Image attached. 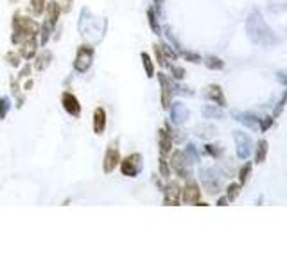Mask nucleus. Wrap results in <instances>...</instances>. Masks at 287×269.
<instances>
[{
  "label": "nucleus",
  "instance_id": "f03ea898",
  "mask_svg": "<svg viewBox=\"0 0 287 269\" xmlns=\"http://www.w3.org/2000/svg\"><path fill=\"white\" fill-rule=\"evenodd\" d=\"M94 56H95V49L94 47H90V45H79L77 54H76V59H74V70L79 72V74L88 72V68L92 67Z\"/></svg>",
  "mask_w": 287,
  "mask_h": 269
},
{
  "label": "nucleus",
  "instance_id": "5701e85b",
  "mask_svg": "<svg viewBox=\"0 0 287 269\" xmlns=\"http://www.w3.org/2000/svg\"><path fill=\"white\" fill-rule=\"evenodd\" d=\"M266 152H268V142L260 140V144H258V149H257V162H258V164H262V162H264V158H266Z\"/></svg>",
  "mask_w": 287,
  "mask_h": 269
},
{
  "label": "nucleus",
  "instance_id": "473e14b6",
  "mask_svg": "<svg viewBox=\"0 0 287 269\" xmlns=\"http://www.w3.org/2000/svg\"><path fill=\"white\" fill-rule=\"evenodd\" d=\"M11 2H18V0H11Z\"/></svg>",
  "mask_w": 287,
  "mask_h": 269
},
{
  "label": "nucleus",
  "instance_id": "cd10ccee",
  "mask_svg": "<svg viewBox=\"0 0 287 269\" xmlns=\"http://www.w3.org/2000/svg\"><path fill=\"white\" fill-rule=\"evenodd\" d=\"M182 56H183L185 59H188L190 63H200V61H201L200 56H198V54H194V52H183Z\"/></svg>",
  "mask_w": 287,
  "mask_h": 269
},
{
  "label": "nucleus",
  "instance_id": "9b49d317",
  "mask_svg": "<svg viewBox=\"0 0 287 269\" xmlns=\"http://www.w3.org/2000/svg\"><path fill=\"white\" fill-rule=\"evenodd\" d=\"M94 120H92V128H94L95 134H102L106 129V124H108V115H106L104 108H95L94 110Z\"/></svg>",
  "mask_w": 287,
  "mask_h": 269
},
{
  "label": "nucleus",
  "instance_id": "c85d7f7f",
  "mask_svg": "<svg viewBox=\"0 0 287 269\" xmlns=\"http://www.w3.org/2000/svg\"><path fill=\"white\" fill-rule=\"evenodd\" d=\"M170 70H172V76L176 79H183L185 77V70H183L182 67H170Z\"/></svg>",
  "mask_w": 287,
  "mask_h": 269
},
{
  "label": "nucleus",
  "instance_id": "1a4fd4ad",
  "mask_svg": "<svg viewBox=\"0 0 287 269\" xmlns=\"http://www.w3.org/2000/svg\"><path fill=\"white\" fill-rule=\"evenodd\" d=\"M160 86H162V108L169 110L172 104V86H170L169 79L165 77V74H158Z\"/></svg>",
  "mask_w": 287,
  "mask_h": 269
},
{
  "label": "nucleus",
  "instance_id": "a211bd4d",
  "mask_svg": "<svg viewBox=\"0 0 287 269\" xmlns=\"http://www.w3.org/2000/svg\"><path fill=\"white\" fill-rule=\"evenodd\" d=\"M45 7H47V0H31V13L34 17H40L45 13Z\"/></svg>",
  "mask_w": 287,
  "mask_h": 269
},
{
  "label": "nucleus",
  "instance_id": "dca6fc26",
  "mask_svg": "<svg viewBox=\"0 0 287 269\" xmlns=\"http://www.w3.org/2000/svg\"><path fill=\"white\" fill-rule=\"evenodd\" d=\"M206 95H208V99H210V101H216L219 106L226 104L224 95H223V90H221V86H217V84H212V86H208V92H206Z\"/></svg>",
  "mask_w": 287,
  "mask_h": 269
},
{
  "label": "nucleus",
  "instance_id": "f257e3e1",
  "mask_svg": "<svg viewBox=\"0 0 287 269\" xmlns=\"http://www.w3.org/2000/svg\"><path fill=\"white\" fill-rule=\"evenodd\" d=\"M11 27H13V36H11L13 45H20V41L27 40V38H38V34H40V24L36 22L34 18L24 17L22 13H15Z\"/></svg>",
  "mask_w": 287,
  "mask_h": 269
},
{
  "label": "nucleus",
  "instance_id": "7ed1b4c3",
  "mask_svg": "<svg viewBox=\"0 0 287 269\" xmlns=\"http://www.w3.org/2000/svg\"><path fill=\"white\" fill-rule=\"evenodd\" d=\"M120 172L122 176H128V178H135L138 172L142 170V154L140 152H131L126 158H120Z\"/></svg>",
  "mask_w": 287,
  "mask_h": 269
},
{
  "label": "nucleus",
  "instance_id": "423d86ee",
  "mask_svg": "<svg viewBox=\"0 0 287 269\" xmlns=\"http://www.w3.org/2000/svg\"><path fill=\"white\" fill-rule=\"evenodd\" d=\"M18 54L22 56V59H33L38 52V38H27V40L20 41L18 45Z\"/></svg>",
  "mask_w": 287,
  "mask_h": 269
},
{
  "label": "nucleus",
  "instance_id": "f3484780",
  "mask_svg": "<svg viewBox=\"0 0 287 269\" xmlns=\"http://www.w3.org/2000/svg\"><path fill=\"white\" fill-rule=\"evenodd\" d=\"M140 58H142V65H144V70H146L147 77H149V79L154 77V63H152V58L147 52H142Z\"/></svg>",
  "mask_w": 287,
  "mask_h": 269
},
{
  "label": "nucleus",
  "instance_id": "393cba45",
  "mask_svg": "<svg viewBox=\"0 0 287 269\" xmlns=\"http://www.w3.org/2000/svg\"><path fill=\"white\" fill-rule=\"evenodd\" d=\"M31 72H33V65L31 63H25L24 65V68L20 70V74H18V81H24L25 77H29L31 76Z\"/></svg>",
  "mask_w": 287,
  "mask_h": 269
},
{
  "label": "nucleus",
  "instance_id": "6ab92c4d",
  "mask_svg": "<svg viewBox=\"0 0 287 269\" xmlns=\"http://www.w3.org/2000/svg\"><path fill=\"white\" fill-rule=\"evenodd\" d=\"M147 20H149V27L152 29L154 34H160V25H158V20H156V13L154 9H147Z\"/></svg>",
  "mask_w": 287,
  "mask_h": 269
},
{
  "label": "nucleus",
  "instance_id": "c756f323",
  "mask_svg": "<svg viewBox=\"0 0 287 269\" xmlns=\"http://www.w3.org/2000/svg\"><path fill=\"white\" fill-rule=\"evenodd\" d=\"M72 2H74V0H65L63 4H59V6H61V13H70Z\"/></svg>",
  "mask_w": 287,
  "mask_h": 269
},
{
  "label": "nucleus",
  "instance_id": "aec40b11",
  "mask_svg": "<svg viewBox=\"0 0 287 269\" xmlns=\"http://www.w3.org/2000/svg\"><path fill=\"white\" fill-rule=\"evenodd\" d=\"M158 169H160V176H162V178H165V180H169V178H170V165L167 164L165 156H160Z\"/></svg>",
  "mask_w": 287,
  "mask_h": 269
},
{
  "label": "nucleus",
  "instance_id": "a878e982",
  "mask_svg": "<svg viewBox=\"0 0 287 269\" xmlns=\"http://www.w3.org/2000/svg\"><path fill=\"white\" fill-rule=\"evenodd\" d=\"M206 67L208 68H223V61L210 56V58H206Z\"/></svg>",
  "mask_w": 287,
  "mask_h": 269
},
{
  "label": "nucleus",
  "instance_id": "4be33fe9",
  "mask_svg": "<svg viewBox=\"0 0 287 269\" xmlns=\"http://www.w3.org/2000/svg\"><path fill=\"white\" fill-rule=\"evenodd\" d=\"M6 59H7V63L11 65V67H15V68H18V67L22 65V56L18 52H15V50H9V52L6 54Z\"/></svg>",
  "mask_w": 287,
  "mask_h": 269
},
{
  "label": "nucleus",
  "instance_id": "412c9836",
  "mask_svg": "<svg viewBox=\"0 0 287 269\" xmlns=\"http://www.w3.org/2000/svg\"><path fill=\"white\" fill-rule=\"evenodd\" d=\"M9 110H11V101H9V97H0V120L6 118Z\"/></svg>",
  "mask_w": 287,
  "mask_h": 269
},
{
  "label": "nucleus",
  "instance_id": "bb28decb",
  "mask_svg": "<svg viewBox=\"0 0 287 269\" xmlns=\"http://www.w3.org/2000/svg\"><path fill=\"white\" fill-rule=\"evenodd\" d=\"M239 185H237V183H234V185H230L228 187V199L230 201H234L235 198H237V196H239Z\"/></svg>",
  "mask_w": 287,
  "mask_h": 269
},
{
  "label": "nucleus",
  "instance_id": "20e7f679",
  "mask_svg": "<svg viewBox=\"0 0 287 269\" xmlns=\"http://www.w3.org/2000/svg\"><path fill=\"white\" fill-rule=\"evenodd\" d=\"M118 164H120V151H118L117 144L108 146V149L104 152V160H102V170L106 174H110V172L117 169Z\"/></svg>",
  "mask_w": 287,
  "mask_h": 269
},
{
  "label": "nucleus",
  "instance_id": "7c9ffc66",
  "mask_svg": "<svg viewBox=\"0 0 287 269\" xmlns=\"http://www.w3.org/2000/svg\"><path fill=\"white\" fill-rule=\"evenodd\" d=\"M33 84H34V81H33V79H29V81L24 84V90H31V88H33Z\"/></svg>",
  "mask_w": 287,
  "mask_h": 269
},
{
  "label": "nucleus",
  "instance_id": "6e6552de",
  "mask_svg": "<svg viewBox=\"0 0 287 269\" xmlns=\"http://www.w3.org/2000/svg\"><path fill=\"white\" fill-rule=\"evenodd\" d=\"M165 198H164V203L165 205H172L176 206L180 201H182V187L178 185L176 182L169 183L167 187H165Z\"/></svg>",
  "mask_w": 287,
  "mask_h": 269
},
{
  "label": "nucleus",
  "instance_id": "9d476101",
  "mask_svg": "<svg viewBox=\"0 0 287 269\" xmlns=\"http://www.w3.org/2000/svg\"><path fill=\"white\" fill-rule=\"evenodd\" d=\"M170 167L176 170V174L180 176V178H188L187 162H185V154L182 151H176L170 156Z\"/></svg>",
  "mask_w": 287,
  "mask_h": 269
},
{
  "label": "nucleus",
  "instance_id": "4468645a",
  "mask_svg": "<svg viewBox=\"0 0 287 269\" xmlns=\"http://www.w3.org/2000/svg\"><path fill=\"white\" fill-rule=\"evenodd\" d=\"M45 20H49L51 22V25L52 27H56V24H58L59 20V15H61V6H59V2H56V0H51V2H47V7H45Z\"/></svg>",
  "mask_w": 287,
  "mask_h": 269
},
{
  "label": "nucleus",
  "instance_id": "b1692460",
  "mask_svg": "<svg viewBox=\"0 0 287 269\" xmlns=\"http://www.w3.org/2000/svg\"><path fill=\"white\" fill-rule=\"evenodd\" d=\"M250 170H252V164H246L242 169H240L239 172V180L240 183H246L248 182V178H250Z\"/></svg>",
  "mask_w": 287,
  "mask_h": 269
},
{
  "label": "nucleus",
  "instance_id": "ddd939ff",
  "mask_svg": "<svg viewBox=\"0 0 287 269\" xmlns=\"http://www.w3.org/2000/svg\"><path fill=\"white\" fill-rule=\"evenodd\" d=\"M158 146H160V156H167L172 151V134L169 129H160L158 131Z\"/></svg>",
  "mask_w": 287,
  "mask_h": 269
},
{
  "label": "nucleus",
  "instance_id": "f8f14e48",
  "mask_svg": "<svg viewBox=\"0 0 287 269\" xmlns=\"http://www.w3.org/2000/svg\"><path fill=\"white\" fill-rule=\"evenodd\" d=\"M52 59H54L52 52H51V50H47V49H45V50H41V52H36L34 63H33V70L43 72L49 67V65L52 63Z\"/></svg>",
  "mask_w": 287,
  "mask_h": 269
},
{
  "label": "nucleus",
  "instance_id": "2f4dec72",
  "mask_svg": "<svg viewBox=\"0 0 287 269\" xmlns=\"http://www.w3.org/2000/svg\"><path fill=\"white\" fill-rule=\"evenodd\" d=\"M226 201H228V199H226V198L219 199V205H221V206H223V205H226Z\"/></svg>",
  "mask_w": 287,
  "mask_h": 269
},
{
  "label": "nucleus",
  "instance_id": "39448f33",
  "mask_svg": "<svg viewBox=\"0 0 287 269\" xmlns=\"http://www.w3.org/2000/svg\"><path fill=\"white\" fill-rule=\"evenodd\" d=\"M61 104H63V110L68 113V115H72V117H79L81 115V102H79V99H77L76 95L72 94V92H63L61 94Z\"/></svg>",
  "mask_w": 287,
  "mask_h": 269
},
{
  "label": "nucleus",
  "instance_id": "0eeeda50",
  "mask_svg": "<svg viewBox=\"0 0 287 269\" xmlns=\"http://www.w3.org/2000/svg\"><path fill=\"white\" fill-rule=\"evenodd\" d=\"M182 199L185 203H194V205H198L201 199V190L198 187V183L194 182H188L185 187L182 188Z\"/></svg>",
  "mask_w": 287,
  "mask_h": 269
},
{
  "label": "nucleus",
  "instance_id": "2eb2a0df",
  "mask_svg": "<svg viewBox=\"0 0 287 269\" xmlns=\"http://www.w3.org/2000/svg\"><path fill=\"white\" fill-rule=\"evenodd\" d=\"M52 31L54 27L51 25V22L49 20H43V24L40 25V45L41 47H45L49 43V40H51V36H52Z\"/></svg>",
  "mask_w": 287,
  "mask_h": 269
}]
</instances>
